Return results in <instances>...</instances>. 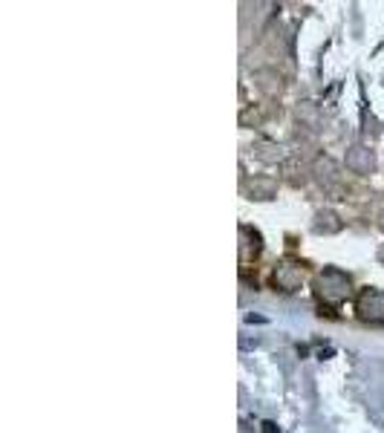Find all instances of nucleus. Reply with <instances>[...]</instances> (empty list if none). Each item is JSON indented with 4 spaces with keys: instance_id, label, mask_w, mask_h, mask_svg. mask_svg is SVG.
<instances>
[{
    "instance_id": "nucleus-1",
    "label": "nucleus",
    "mask_w": 384,
    "mask_h": 433,
    "mask_svg": "<svg viewBox=\"0 0 384 433\" xmlns=\"http://www.w3.org/2000/svg\"><path fill=\"white\" fill-rule=\"evenodd\" d=\"M358 312L367 321H384V292L364 289L358 294Z\"/></svg>"
}]
</instances>
